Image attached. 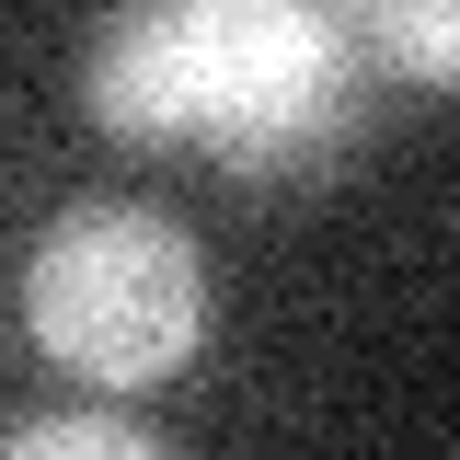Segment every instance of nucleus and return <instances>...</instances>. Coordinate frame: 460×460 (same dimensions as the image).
Wrapping results in <instances>:
<instances>
[{"instance_id": "f257e3e1", "label": "nucleus", "mask_w": 460, "mask_h": 460, "mask_svg": "<svg viewBox=\"0 0 460 460\" xmlns=\"http://www.w3.org/2000/svg\"><path fill=\"white\" fill-rule=\"evenodd\" d=\"M93 127L127 150H208L242 184H311L357 138V12L334 0H184L93 35Z\"/></svg>"}, {"instance_id": "f03ea898", "label": "nucleus", "mask_w": 460, "mask_h": 460, "mask_svg": "<svg viewBox=\"0 0 460 460\" xmlns=\"http://www.w3.org/2000/svg\"><path fill=\"white\" fill-rule=\"evenodd\" d=\"M23 323H35V345L69 380H93V392H162L172 368L208 345V253L162 208L93 196V208L35 230V253H23Z\"/></svg>"}, {"instance_id": "7ed1b4c3", "label": "nucleus", "mask_w": 460, "mask_h": 460, "mask_svg": "<svg viewBox=\"0 0 460 460\" xmlns=\"http://www.w3.org/2000/svg\"><path fill=\"white\" fill-rule=\"evenodd\" d=\"M357 47H380L392 69H414L426 93L460 69V12L449 0H380V12H357Z\"/></svg>"}, {"instance_id": "20e7f679", "label": "nucleus", "mask_w": 460, "mask_h": 460, "mask_svg": "<svg viewBox=\"0 0 460 460\" xmlns=\"http://www.w3.org/2000/svg\"><path fill=\"white\" fill-rule=\"evenodd\" d=\"M0 460H172V449L127 414H35V426L0 438Z\"/></svg>"}]
</instances>
